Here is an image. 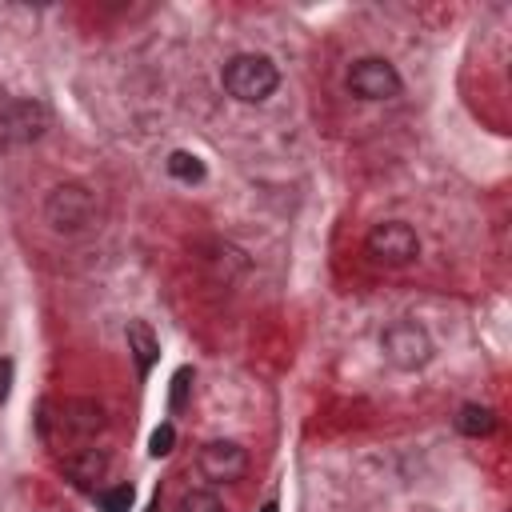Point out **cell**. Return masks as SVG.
<instances>
[{
  "label": "cell",
  "instance_id": "cell-1",
  "mask_svg": "<svg viewBox=\"0 0 512 512\" xmlns=\"http://www.w3.org/2000/svg\"><path fill=\"white\" fill-rule=\"evenodd\" d=\"M220 80H224V92L232 100H240V104H264L280 88V68L268 56H260V52H240V56H232L224 64Z\"/></svg>",
  "mask_w": 512,
  "mask_h": 512
},
{
  "label": "cell",
  "instance_id": "cell-2",
  "mask_svg": "<svg viewBox=\"0 0 512 512\" xmlns=\"http://www.w3.org/2000/svg\"><path fill=\"white\" fill-rule=\"evenodd\" d=\"M380 348H384V360L392 368H400V372H416V368H424L432 360V340L412 320H396L392 328H384Z\"/></svg>",
  "mask_w": 512,
  "mask_h": 512
},
{
  "label": "cell",
  "instance_id": "cell-3",
  "mask_svg": "<svg viewBox=\"0 0 512 512\" xmlns=\"http://www.w3.org/2000/svg\"><path fill=\"white\" fill-rule=\"evenodd\" d=\"M364 248H368V256H372L376 264H384V268H404V264H412V260L420 256V236H416L404 220H384V224H376V228L368 232Z\"/></svg>",
  "mask_w": 512,
  "mask_h": 512
},
{
  "label": "cell",
  "instance_id": "cell-4",
  "mask_svg": "<svg viewBox=\"0 0 512 512\" xmlns=\"http://www.w3.org/2000/svg\"><path fill=\"white\" fill-rule=\"evenodd\" d=\"M400 88H404V80L384 56H364L348 68V92L360 96V100H372V104L376 100H396Z\"/></svg>",
  "mask_w": 512,
  "mask_h": 512
},
{
  "label": "cell",
  "instance_id": "cell-5",
  "mask_svg": "<svg viewBox=\"0 0 512 512\" xmlns=\"http://www.w3.org/2000/svg\"><path fill=\"white\" fill-rule=\"evenodd\" d=\"M92 212H96V200H92V192H88L84 184H56V188L48 192V200H44V216H48V224L60 228V232H80V228H88Z\"/></svg>",
  "mask_w": 512,
  "mask_h": 512
},
{
  "label": "cell",
  "instance_id": "cell-6",
  "mask_svg": "<svg viewBox=\"0 0 512 512\" xmlns=\"http://www.w3.org/2000/svg\"><path fill=\"white\" fill-rule=\"evenodd\" d=\"M196 464H200L204 480H212V484H236L248 472V452L236 440H212V444L200 448Z\"/></svg>",
  "mask_w": 512,
  "mask_h": 512
},
{
  "label": "cell",
  "instance_id": "cell-7",
  "mask_svg": "<svg viewBox=\"0 0 512 512\" xmlns=\"http://www.w3.org/2000/svg\"><path fill=\"white\" fill-rule=\"evenodd\" d=\"M44 128H48V112H44V104H36V100H16V104H8L4 116H0V136H4L8 144H28V140H36Z\"/></svg>",
  "mask_w": 512,
  "mask_h": 512
},
{
  "label": "cell",
  "instance_id": "cell-8",
  "mask_svg": "<svg viewBox=\"0 0 512 512\" xmlns=\"http://www.w3.org/2000/svg\"><path fill=\"white\" fill-rule=\"evenodd\" d=\"M60 424H64L68 432L88 436V432H96V428L104 424V408L92 404V400H64V408H60Z\"/></svg>",
  "mask_w": 512,
  "mask_h": 512
},
{
  "label": "cell",
  "instance_id": "cell-9",
  "mask_svg": "<svg viewBox=\"0 0 512 512\" xmlns=\"http://www.w3.org/2000/svg\"><path fill=\"white\" fill-rule=\"evenodd\" d=\"M76 484H92V480H100L104 472H108V456L104 452H96V448H80V452H72V456H64V464H60Z\"/></svg>",
  "mask_w": 512,
  "mask_h": 512
},
{
  "label": "cell",
  "instance_id": "cell-10",
  "mask_svg": "<svg viewBox=\"0 0 512 512\" xmlns=\"http://www.w3.org/2000/svg\"><path fill=\"white\" fill-rule=\"evenodd\" d=\"M128 352L136 356V368H140V376H148L152 360L160 356V340L152 336V328H148L144 320H132V324H128Z\"/></svg>",
  "mask_w": 512,
  "mask_h": 512
},
{
  "label": "cell",
  "instance_id": "cell-11",
  "mask_svg": "<svg viewBox=\"0 0 512 512\" xmlns=\"http://www.w3.org/2000/svg\"><path fill=\"white\" fill-rule=\"evenodd\" d=\"M456 428H460L464 436H488V432L496 428V416H492V408H484V404H464L460 416H456Z\"/></svg>",
  "mask_w": 512,
  "mask_h": 512
},
{
  "label": "cell",
  "instance_id": "cell-12",
  "mask_svg": "<svg viewBox=\"0 0 512 512\" xmlns=\"http://www.w3.org/2000/svg\"><path fill=\"white\" fill-rule=\"evenodd\" d=\"M168 172H172L176 180H184V184L204 180V164H200L196 152H172V156H168Z\"/></svg>",
  "mask_w": 512,
  "mask_h": 512
},
{
  "label": "cell",
  "instance_id": "cell-13",
  "mask_svg": "<svg viewBox=\"0 0 512 512\" xmlns=\"http://www.w3.org/2000/svg\"><path fill=\"white\" fill-rule=\"evenodd\" d=\"M96 504H100V512H132L136 488H132V484H112V488H104V492L96 496Z\"/></svg>",
  "mask_w": 512,
  "mask_h": 512
},
{
  "label": "cell",
  "instance_id": "cell-14",
  "mask_svg": "<svg viewBox=\"0 0 512 512\" xmlns=\"http://www.w3.org/2000/svg\"><path fill=\"white\" fill-rule=\"evenodd\" d=\"M180 512H224V504H220L216 492H208V488H192V492L180 496Z\"/></svg>",
  "mask_w": 512,
  "mask_h": 512
},
{
  "label": "cell",
  "instance_id": "cell-15",
  "mask_svg": "<svg viewBox=\"0 0 512 512\" xmlns=\"http://www.w3.org/2000/svg\"><path fill=\"white\" fill-rule=\"evenodd\" d=\"M172 444H176V428H172V424H160V428L152 432V440H148V452H152V456H168Z\"/></svg>",
  "mask_w": 512,
  "mask_h": 512
},
{
  "label": "cell",
  "instance_id": "cell-16",
  "mask_svg": "<svg viewBox=\"0 0 512 512\" xmlns=\"http://www.w3.org/2000/svg\"><path fill=\"white\" fill-rule=\"evenodd\" d=\"M188 380H192V368H180V372L172 376V396H168L172 412H176V408H184V400H188V388H192Z\"/></svg>",
  "mask_w": 512,
  "mask_h": 512
},
{
  "label": "cell",
  "instance_id": "cell-17",
  "mask_svg": "<svg viewBox=\"0 0 512 512\" xmlns=\"http://www.w3.org/2000/svg\"><path fill=\"white\" fill-rule=\"evenodd\" d=\"M8 388H12V360H0V404L8 400Z\"/></svg>",
  "mask_w": 512,
  "mask_h": 512
},
{
  "label": "cell",
  "instance_id": "cell-18",
  "mask_svg": "<svg viewBox=\"0 0 512 512\" xmlns=\"http://www.w3.org/2000/svg\"><path fill=\"white\" fill-rule=\"evenodd\" d=\"M260 512H280V508H276V500H264V508H260Z\"/></svg>",
  "mask_w": 512,
  "mask_h": 512
},
{
  "label": "cell",
  "instance_id": "cell-19",
  "mask_svg": "<svg viewBox=\"0 0 512 512\" xmlns=\"http://www.w3.org/2000/svg\"><path fill=\"white\" fill-rule=\"evenodd\" d=\"M148 512H160V496H156V500H152V508H148Z\"/></svg>",
  "mask_w": 512,
  "mask_h": 512
}]
</instances>
